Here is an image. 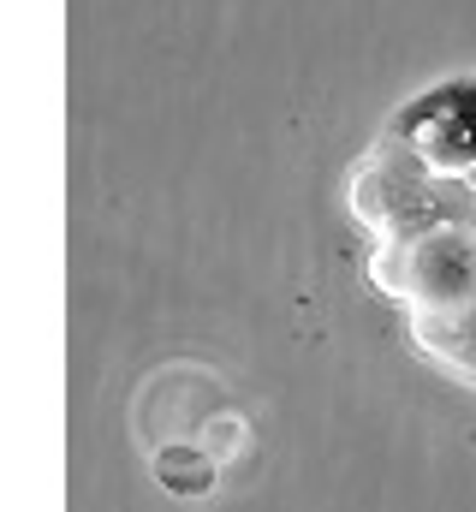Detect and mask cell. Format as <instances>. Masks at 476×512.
I'll use <instances>...</instances> for the list:
<instances>
[{
	"mask_svg": "<svg viewBox=\"0 0 476 512\" xmlns=\"http://www.w3.org/2000/svg\"><path fill=\"white\" fill-rule=\"evenodd\" d=\"M381 137L441 179H476V78H441L417 90Z\"/></svg>",
	"mask_w": 476,
	"mask_h": 512,
	"instance_id": "3957f363",
	"label": "cell"
},
{
	"mask_svg": "<svg viewBox=\"0 0 476 512\" xmlns=\"http://www.w3.org/2000/svg\"><path fill=\"white\" fill-rule=\"evenodd\" d=\"M369 274L417 316H453L476 298V227H441L405 245H381Z\"/></svg>",
	"mask_w": 476,
	"mask_h": 512,
	"instance_id": "7a4b0ae2",
	"label": "cell"
},
{
	"mask_svg": "<svg viewBox=\"0 0 476 512\" xmlns=\"http://www.w3.org/2000/svg\"><path fill=\"white\" fill-rule=\"evenodd\" d=\"M352 209L381 233V245H405L441 227H476V179H441L381 137L352 173Z\"/></svg>",
	"mask_w": 476,
	"mask_h": 512,
	"instance_id": "6da1fadb",
	"label": "cell"
},
{
	"mask_svg": "<svg viewBox=\"0 0 476 512\" xmlns=\"http://www.w3.org/2000/svg\"><path fill=\"white\" fill-rule=\"evenodd\" d=\"M417 340L429 358H441L453 376L476 382V298L453 316H417Z\"/></svg>",
	"mask_w": 476,
	"mask_h": 512,
	"instance_id": "277c9868",
	"label": "cell"
}]
</instances>
